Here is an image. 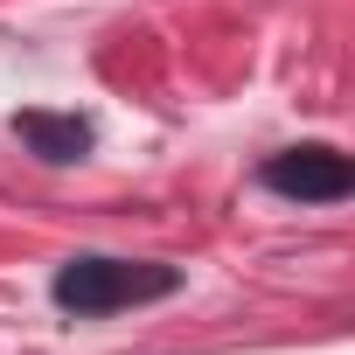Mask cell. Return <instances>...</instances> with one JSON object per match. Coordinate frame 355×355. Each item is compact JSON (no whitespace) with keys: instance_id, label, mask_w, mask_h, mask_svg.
<instances>
[{"instance_id":"6da1fadb","label":"cell","mask_w":355,"mask_h":355,"mask_svg":"<svg viewBox=\"0 0 355 355\" xmlns=\"http://www.w3.org/2000/svg\"><path fill=\"white\" fill-rule=\"evenodd\" d=\"M182 293V265H160V258H112V251H77L56 265L49 300L70 320H112L132 306H160Z\"/></svg>"},{"instance_id":"7a4b0ae2","label":"cell","mask_w":355,"mask_h":355,"mask_svg":"<svg viewBox=\"0 0 355 355\" xmlns=\"http://www.w3.org/2000/svg\"><path fill=\"white\" fill-rule=\"evenodd\" d=\"M258 189L279 196V202H300V209H320V202H348L355 196V160L327 139H306V146H279L258 160Z\"/></svg>"},{"instance_id":"3957f363","label":"cell","mask_w":355,"mask_h":355,"mask_svg":"<svg viewBox=\"0 0 355 355\" xmlns=\"http://www.w3.org/2000/svg\"><path fill=\"white\" fill-rule=\"evenodd\" d=\"M15 139H21L35 160L70 167V160H84V153L98 146V125H91L84 112H42V105H28V112H15Z\"/></svg>"}]
</instances>
